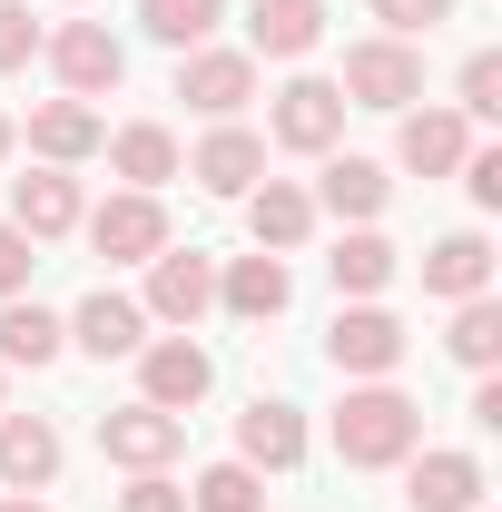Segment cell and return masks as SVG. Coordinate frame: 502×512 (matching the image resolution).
<instances>
[{
	"instance_id": "1",
	"label": "cell",
	"mask_w": 502,
	"mask_h": 512,
	"mask_svg": "<svg viewBox=\"0 0 502 512\" xmlns=\"http://www.w3.org/2000/svg\"><path fill=\"white\" fill-rule=\"evenodd\" d=\"M414 444H424V404H414V394H394V384H355V394L335 404V453H345L355 473L404 463Z\"/></svg>"
},
{
	"instance_id": "2",
	"label": "cell",
	"mask_w": 502,
	"mask_h": 512,
	"mask_svg": "<svg viewBox=\"0 0 502 512\" xmlns=\"http://www.w3.org/2000/svg\"><path fill=\"white\" fill-rule=\"evenodd\" d=\"M335 89H345V109H404V99H424V50L414 40H355Z\"/></svg>"
},
{
	"instance_id": "3",
	"label": "cell",
	"mask_w": 502,
	"mask_h": 512,
	"mask_svg": "<svg viewBox=\"0 0 502 512\" xmlns=\"http://www.w3.org/2000/svg\"><path fill=\"white\" fill-rule=\"evenodd\" d=\"M138 404H158V414H188L197 394L217 384V365H207V345L197 335H168V345H138Z\"/></svg>"
},
{
	"instance_id": "4",
	"label": "cell",
	"mask_w": 502,
	"mask_h": 512,
	"mask_svg": "<svg viewBox=\"0 0 502 512\" xmlns=\"http://www.w3.org/2000/svg\"><path fill=\"white\" fill-rule=\"evenodd\" d=\"M207 306H217V266L197 247H158L148 256V316L158 325H197Z\"/></svg>"
},
{
	"instance_id": "5",
	"label": "cell",
	"mask_w": 502,
	"mask_h": 512,
	"mask_svg": "<svg viewBox=\"0 0 502 512\" xmlns=\"http://www.w3.org/2000/svg\"><path fill=\"white\" fill-rule=\"evenodd\" d=\"M178 99H188L197 119H237L256 99V60L247 50H188L178 60Z\"/></svg>"
},
{
	"instance_id": "6",
	"label": "cell",
	"mask_w": 502,
	"mask_h": 512,
	"mask_svg": "<svg viewBox=\"0 0 502 512\" xmlns=\"http://www.w3.org/2000/svg\"><path fill=\"white\" fill-rule=\"evenodd\" d=\"M178 444H188V424H178V414H158V404H119V414H99V453L128 463V473H158Z\"/></svg>"
},
{
	"instance_id": "7",
	"label": "cell",
	"mask_w": 502,
	"mask_h": 512,
	"mask_svg": "<svg viewBox=\"0 0 502 512\" xmlns=\"http://www.w3.org/2000/svg\"><path fill=\"white\" fill-rule=\"evenodd\" d=\"M89 247L109 256V266H148V256L168 247V217H158V197H148V188L109 197V207L89 217Z\"/></svg>"
},
{
	"instance_id": "8",
	"label": "cell",
	"mask_w": 502,
	"mask_h": 512,
	"mask_svg": "<svg viewBox=\"0 0 502 512\" xmlns=\"http://www.w3.org/2000/svg\"><path fill=\"white\" fill-rule=\"evenodd\" d=\"M50 69H60L69 99H99V89H119V79H128V50L99 30V20H69L60 40H50Z\"/></svg>"
},
{
	"instance_id": "9",
	"label": "cell",
	"mask_w": 502,
	"mask_h": 512,
	"mask_svg": "<svg viewBox=\"0 0 502 512\" xmlns=\"http://www.w3.org/2000/svg\"><path fill=\"white\" fill-rule=\"evenodd\" d=\"M325 355H335V375H394L404 365V325L384 306H345L335 335H325Z\"/></svg>"
},
{
	"instance_id": "10",
	"label": "cell",
	"mask_w": 502,
	"mask_h": 512,
	"mask_svg": "<svg viewBox=\"0 0 502 512\" xmlns=\"http://www.w3.org/2000/svg\"><path fill=\"white\" fill-rule=\"evenodd\" d=\"M335 128H345V89L335 79H286L276 89V148H335Z\"/></svg>"
},
{
	"instance_id": "11",
	"label": "cell",
	"mask_w": 502,
	"mask_h": 512,
	"mask_svg": "<svg viewBox=\"0 0 502 512\" xmlns=\"http://www.w3.org/2000/svg\"><path fill=\"white\" fill-rule=\"evenodd\" d=\"M237 463H256V473H296V463H306V424H296V404L256 394L247 414H237Z\"/></svg>"
},
{
	"instance_id": "12",
	"label": "cell",
	"mask_w": 502,
	"mask_h": 512,
	"mask_svg": "<svg viewBox=\"0 0 502 512\" xmlns=\"http://www.w3.org/2000/svg\"><path fill=\"white\" fill-rule=\"evenodd\" d=\"M188 178H197L207 197H247L256 178H266V138H256V128H237V119H217V138L188 158Z\"/></svg>"
},
{
	"instance_id": "13",
	"label": "cell",
	"mask_w": 502,
	"mask_h": 512,
	"mask_svg": "<svg viewBox=\"0 0 502 512\" xmlns=\"http://www.w3.org/2000/svg\"><path fill=\"white\" fill-rule=\"evenodd\" d=\"M325 40V0H256L247 10V50L256 60H306Z\"/></svg>"
},
{
	"instance_id": "14",
	"label": "cell",
	"mask_w": 502,
	"mask_h": 512,
	"mask_svg": "<svg viewBox=\"0 0 502 512\" xmlns=\"http://www.w3.org/2000/svg\"><path fill=\"white\" fill-rule=\"evenodd\" d=\"M217 296H227V316H247V325H266V316H286V296H296V276H286V256H237L227 276H217Z\"/></svg>"
},
{
	"instance_id": "15",
	"label": "cell",
	"mask_w": 502,
	"mask_h": 512,
	"mask_svg": "<svg viewBox=\"0 0 502 512\" xmlns=\"http://www.w3.org/2000/svg\"><path fill=\"white\" fill-rule=\"evenodd\" d=\"M404 503L414 512H483V463L473 453H424L414 483H404Z\"/></svg>"
},
{
	"instance_id": "16",
	"label": "cell",
	"mask_w": 502,
	"mask_h": 512,
	"mask_svg": "<svg viewBox=\"0 0 502 512\" xmlns=\"http://www.w3.org/2000/svg\"><path fill=\"white\" fill-rule=\"evenodd\" d=\"M69 335H79L99 365H109V355H138V345H148V306H128V296H109V286H99V296H79Z\"/></svg>"
},
{
	"instance_id": "17",
	"label": "cell",
	"mask_w": 502,
	"mask_h": 512,
	"mask_svg": "<svg viewBox=\"0 0 502 512\" xmlns=\"http://www.w3.org/2000/svg\"><path fill=\"white\" fill-rule=\"evenodd\" d=\"M10 227H20L30 247H40V237H69V227H79V188H69L60 168L20 178V188H10Z\"/></svg>"
},
{
	"instance_id": "18",
	"label": "cell",
	"mask_w": 502,
	"mask_h": 512,
	"mask_svg": "<svg viewBox=\"0 0 502 512\" xmlns=\"http://www.w3.org/2000/svg\"><path fill=\"white\" fill-rule=\"evenodd\" d=\"M50 473H60V434H50L40 414H0V483L40 493Z\"/></svg>"
},
{
	"instance_id": "19",
	"label": "cell",
	"mask_w": 502,
	"mask_h": 512,
	"mask_svg": "<svg viewBox=\"0 0 502 512\" xmlns=\"http://www.w3.org/2000/svg\"><path fill=\"white\" fill-rule=\"evenodd\" d=\"M394 158H404L414 178H453V168H463V119H453V109H414L404 138H394Z\"/></svg>"
},
{
	"instance_id": "20",
	"label": "cell",
	"mask_w": 502,
	"mask_h": 512,
	"mask_svg": "<svg viewBox=\"0 0 502 512\" xmlns=\"http://www.w3.org/2000/svg\"><path fill=\"white\" fill-rule=\"evenodd\" d=\"M483 286H493V247H483L473 227L424 256V296H453V306H463V296H483Z\"/></svg>"
},
{
	"instance_id": "21",
	"label": "cell",
	"mask_w": 502,
	"mask_h": 512,
	"mask_svg": "<svg viewBox=\"0 0 502 512\" xmlns=\"http://www.w3.org/2000/svg\"><path fill=\"white\" fill-rule=\"evenodd\" d=\"M247 227H256V247L276 256V247H296V237L315 227V197L286 188V178H266V188H247Z\"/></svg>"
},
{
	"instance_id": "22",
	"label": "cell",
	"mask_w": 502,
	"mask_h": 512,
	"mask_svg": "<svg viewBox=\"0 0 502 512\" xmlns=\"http://www.w3.org/2000/svg\"><path fill=\"white\" fill-rule=\"evenodd\" d=\"M325 276H335V296H384L394 286V247H384L375 227H355V237H335Z\"/></svg>"
},
{
	"instance_id": "23",
	"label": "cell",
	"mask_w": 502,
	"mask_h": 512,
	"mask_svg": "<svg viewBox=\"0 0 502 512\" xmlns=\"http://www.w3.org/2000/svg\"><path fill=\"white\" fill-rule=\"evenodd\" d=\"M109 168H119L128 188H158V178H178V138H168L158 119H138V128L109 138Z\"/></svg>"
},
{
	"instance_id": "24",
	"label": "cell",
	"mask_w": 502,
	"mask_h": 512,
	"mask_svg": "<svg viewBox=\"0 0 502 512\" xmlns=\"http://www.w3.org/2000/svg\"><path fill=\"white\" fill-rule=\"evenodd\" d=\"M60 335L69 325L50 316V306H20V296H10V306H0V365H50Z\"/></svg>"
},
{
	"instance_id": "25",
	"label": "cell",
	"mask_w": 502,
	"mask_h": 512,
	"mask_svg": "<svg viewBox=\"0 0 502 512\" xmlns=\"http://www.w3.org/2000/svg\"><path fill=\"white\" fill-rule=\"evenodd\" d=\"M30 148H40L50 168H69V158H89V148H99V119H89L79 99H50V109L30 119Z\"/></svg>"
},
{
	"instance_id": "26",
	"label": "cell",
	"mask_w": 502,
	"mask_h": 512,
	"mask_svg": "<svg viewBox=\"0 0 502 512\" xmlns=\"http://www.w3.org/2000/svg\"><path fill=\"white\" fill-rule=\"evenodd\" d=\"M384 188H394V178H384L375 158H335V168H325V188H315V197H325L335 217H355V227H365V217L384 207Z\"/></svg>"
},
{
	"instance_id": "27",
	"label": "cell",
	"mask_w": 502,
	"mask_h": 512,
	"mask_svg": "<svg viewBox=\"0 0 502 512\" xmlns=\"http://www.w3.org/2000/svg\"><path fill=\"white\" fill-rule=\"evenodd\" d=\"M453 365H473V375H493V355H502V306L493 296H463V316H453Z\"/></svg>"
},
{
	"instance_id": "28",
	"label": "cell",
	"mask_w": 502,
	"mask_h": 512,
	"mask_svg": "<svg viewBox=\"0 0 502 512\" xmlns=\"http://www.w3.org/2000/svg\"><path fill=\"white\" fill-rule=\"evenodd\" d=\"M188 503L197 512H266V473H256V463H207Z\"/></svg>"
},
{
	"instance_id": "29",
	"label": "cell",
	"mask_w": 502,
	"mask_h": 512,
	"mask_svg": "<svg viewBox=\"0 0 502 512\" xmlns=\"http://www.w3.org/2000/svg\"><path fill=\"white\" fill-rule=\"evenodd\" d=\"M138 20H148V40H168V50H207L217 0H138Z\"/></svg>"
},
{
	"instance_id": "30",
	"label": "cell",
	"mask_w": 502,
	"mask_h": 512,
	"mask_svg": "<svg viewBox=\"0 0 502 512\" xmlns=\"http://www.w3.org/2000/svg\"><path fill=\"white\" fill-rule=\"evenodd\" d=\"M384 40H434L443 20H453V0H375Z\"/></svg>"
},
{
	"instance_id": "31",
	"label": "cell",
	"mask_w": 502,
	"mask_h": 512,
	"mask_svg": "<svg viewBox=\"0 0 502 512\" xmlns=\"http://www.w3.org/2000/svg\"><path fill=\"white\" fill-rule=\"evenodd\" d=\"M463 119H502V50L463 60Z\"/></svg>"
},
{
	"instance_id": "32",
	"label": "cell",
	"mask_w": 502,
	"mask_h": 512,
	"mask_svg": "<svg viewBox=\"0 0 502 512\" xmlns=\"http://www.w3.org/2000/svg\"><path fill=\"white\" fill-rule=\"evenodd\" d=\"M30 266H40V247H30V237L0 217V296H20V286H30Z\"/></svg>"
},
{
	"instance_id": "33",
	"label": "cell",
	"mask_w": 502,
	"mask_h": 512,
	"mask_svg": "<svg viewBox=\"0 0 502 512\" xmlns=\"http://www.w3.org/2000/svg\"><path fill=\"white\" fill-rule=\"evenodd\" d=\"M463 188L473 207H502V148H463Z\"/></svg>"
},
{
	"instance_id": "34",
	"label": "cell",
	"mask_w": 502,
	"mask_h": 512,
	"mask_svg": "<svg viewBox=\"0 0 502 512\" xmlns=\"http://www.w3.org/2000/svg\"><path fill=\"white\" fill-rule=\"evenodd\" d=\"M119 512H188V493H178L168 473H138V483L119 493Z\"/></svg>"
},
{
	"instance_id": "35",
	"label": "cell",
	"mask_w": 502,
	"mask_h": 512,
	"mask_svg": "<svg viewBox=\"0 0 502 512\" xmlns=\"http://www.w3.org/2000/svg\"><path fill=\"white\" fill-rule=\"evenodd\" d=\"M30 50H40V30H30V10H20V0H0V69H20Z\"/></svg>"
},
{
	"instance_id": "36",
	"label": "cell",
	"mask_w": 502,
	"mask_h": 512,
	"mask_svg": "<svg viewBox=\"0 0 502 512\" xmlns=\"http://www.w3.org/2000/svg\"><path fill=\"white\" fill-rule=\"evenodd\" d=\"M0 512H50V503H30V493H10V503H0Z\"/></svg>"
},
{
	"instance_id": "37",
	"label": "cell",
	"mask_w": 502,
	"mask_h": 512,
	"mask_svg": "<svg viewBox=\"0 0 502 512\" xmlns=\"http://www.w3.org/2000/svg\"><path fill=\"white\" fill-rule=\"evenodd\" d=\"M0 158H10V119H0Z\"/></svg>"
}]
</instances>
